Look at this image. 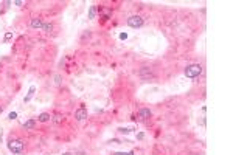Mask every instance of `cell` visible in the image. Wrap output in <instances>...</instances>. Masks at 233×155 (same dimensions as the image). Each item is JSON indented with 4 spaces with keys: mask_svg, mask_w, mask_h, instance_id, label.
I'll list each match as a JSON object with an SVG mask.
<instances>
[{
    "mask_svg": "<svg viewBox=\"0 0 233 155\" xmlns=\"http://www.w3.org/2000/svg\"><path fill=\"white\" fill-rule=\"evenodd\" d=\"M137 138H138V140H143V138H145V134H138Z\"/></svg>",
    "mask_w": 233,
    "mask_h": 155,
    "instance_id": "d6986e66",
    "label": "cell"
},
{
    "mask_svg": "<svg viewBox=\"0 0 233 155\" xmlns=\"http://www.w3.org/2000/svg\"><path fill=\"white\" fill-rule=\"evenodd\" d=\"M95 16H96V6L93 5V6H90V10H89V19H95Z\"/></svg>",
    "mask_w": 233,
    "mask_h": 155,
    "instance_id": "30bf717a",
    "label": "cell"
},
{
    "mask_svg": "<svg viewBox=\"0 0 233 155\" xmlns=\"http://www.w3.org/2000/svg\"><path fill=\"white\" fill-rule=\"evenodd\" d=\"M126 22L131 28H140V26H143V17L141 16H131Z\"/></svg>",
    "mask_w": 233,
    "mask_h": 155,
    "instance_id": "3957f363",
    "label": "cell"
},
{
    "mask_svg": "<svg viewBox=\"0 0 233 155\" xmlns=\"http://www.w3.org/2000/svg\"><path fill=\"white\" fill-rule=\"evenodd\" d=\"M62 155H71L70 152H65V154H62Z\"/></svg>",
    "mask_w": 233,
    "mask_h": 155,
    "instance_id": "ffe728a7",
    "label": "cell"
},
{
    "mask_svg": "<svg viewBox=\"0 0 233 155\" xmlns=\"http://www.w3.org/2000/svg\"><path fill=\"white\" fill-rule=\"evenodd\" d=\"M2 112H3V107H2V106H0V113H2Z\"/></svg>",
    "mask_w": 233,
    "mask_h": 155,
    "instance_id": "44dd1931",
    "label": "cell"
},
{
    "mask_svg": "<svg viewBox=\"0 0 233 155\" xmlns=\"http://www.w3.org/2000/svg\"><path fill=\"white\" fill-rule=\"evenodd\" d=\"M120 39H123V40L128 39V34H126V33H121V34H120Z\"/></svg>",
    "mask_w": 233,
    "mask_h": 155,
    "instance_id": "e0dca14e",
    "label": "cell"
},
{
    "mask_svg": "<svg viewBox=\"0 0 233 155\" xmlns=\"http://www.w3.org/2000/svg\"><path fill=\"white\" fill-rule=\"evenodd\" d=\"M112 155H134L132 150H129V152H114Z\"/></svg>",
    "mask_w": 233,
    "mask_h": 155,
    "instance_id": "5bb4252c",
    "label": "cell"
},
{
    "mask_svg": "<svg viewBox=\"0 0 233 155\" xmlns=\"http://www.w3.org/2000/svg\"><path fill=\"white\" fill-rule=\"evenodd\" d=\"M30 26L34 28V30H39V28L44 26V22H42V19H39V17H33V19L30 20Z\"/></svg>",
    "mask_w": 233,
    "mask_h": 155,
    "instance_id": "5b68a950",
    "label": "cell"
},
{
    "mask_svg": "<svg viewBox=\"0 0 233 155\" xmlns=\"http://www.w3.org/2000/svg\"><path fill=\"white\" fill-rule=\"evenodd\" d=\"M34 92H36V87H34V85H31V87H30V90H28V95H26V96H25V102H28L30 99L33 98Z\"/></svg>",
    "mask_w": 233,
    "mask_h": 155,
    "instance_id": "9c48e42d",
    "label": "cell"
},
{
    "mask_svg": "<svg viewBox=\"0 0 233 155\" xmlns=\"http://www.w3.org/2000/svg\"><path fill=\"white\" fill-rule=\"evenodd\" d=\"M16 118H17V113H16V112H11L10 115H8V120H16Z\"/></svg>",
    "mask_w": 233,
    "mask_h": 155,
    "instance_id": "9a60e30c",
    "label": "cell"
},
{
    "mask_svg": "<svg viewBox=\"0 0 233 155\" xmlns=\"http://www.w3.org/2000/svg\"><path fill=\"white\" fill-rule=\"evenodd\" d=\"M62 120H64V116H62L61 113H56V115L53 116V121L58 122V124H59V122H62Z\"/></svg>",
    "mask_w": 233,
    "mask_h": 155,
    "instance_id": "8fae6325",
    "label": "cell"
},
{
    "mask_svg": "<svg viewBox=\"0 0 233 155\" xmlns=\"http://www.w3.org/2000/svg\"><path fill=\"white\" fill-rule=\"evenodd\" d=\"M42 30L45 31V33H51V30H53V25H51V24H44Z\"/></svg>",
    "mask_w": 233,
    "mask_h": 155,
    "instance_id": "7c38bea8",
    "label": "cell"
},
{
    "mask_svg": "<svg viewBox=\"0 0 233 155\" xmlns=\"http://www.w3.org/2000/svg\"><path fill=\"white\" fill-rule=\"evenodd\" d=\"M151 116V110L149 109H140L138 110V118H141V120H146V118Z\"/></svg>",
    "mask_w": 233,
    "mask_h": 155,
    "instance_id": "8992f818",
    "label": "cell"
},
{
    "mask_svg": "<svg viewBox=\"0 0 233 155\" xmlns=\"http://www.w3.org/2000/svg\"><path fill=\"white\" fill-rule=\"evenodd\" d=\"M75 118H76V120H78V121H84V120H86V118H87V110H86V109H84V107L78 109V110L75 112Z\"/></svg>",
    "mask_w": 233,
    "mask_h": 155,
    "instance_id": "277c9868",
    "label": "cell"
},
{
    "mask_svg": "<svg viewBox=\"0 0 233 155\" xmlns=\"http://www.w3.org/2000/svg\"><path fill=\"white\" fill-rule=\"evenodd\" d=\"M8 149L11 150L12 154H22L25 149V144L22 140H10L8 141Z\"/></svg>",
    "mask_w": 233,
    "mask_h": 155,
    "instance_id": "6da1fadb",
    "label": "cell"
},
{
    "mask_svg": "<svg viewBox=\"0 0 233 155\" xmlns=\"http://www.w3.org/2000/svg\"><path fill=\"white\" fill-rule=\"evenodd\" d=\"M200 73H202V65H199V64H193V65H188L185 68V76L187 78H198Z\"/></svg>",
    "mask_w": 233,
    "mask_h": 155,
    "instance_id": "7a4b0ae2",
    "label": "cell"
},
{
    "mask_svg": "<svg viewBox=\"0 0 233 155\" xmlns=\"http://www.w3.org/2000/svg\"><path fill=\"white\" fill-rule=\"evenodd\" d=\"M14 5H16V6H20V5H24V2H20V0H17V2H14Z\"/></svg>",
    "mask_w": 233,
    "mask_h": 155,
    "instance_id": "ac0fdd59",
    "label": "cell"
},
{
    "mask_svg": "<svg viewBox=\"0 0 233 155\" xmlns=\"http://www.w3.org/2000/svg\"><path fill=\"white\" fill-rule=\"evenodd\" d=\"M12 37V33H11V31H8V33L5 34V40H10Z\"/></svg>",
    "mask_w": 233,
    "mask_h": 155,
    "instance_id": "2e32d148",
    "label": "cell"
},
{
    "mask_svg": "<svg viewBox=\"0 0 233 155\" xmlns=\"http://www.w3.org/2000/svg\"><path fill=\"white\" fill-rule=\"evenodd\" d=\"M50 120H51L50 113H41V115L37 116V121H39V122H47V121H50Z\"/></svg>",
    "mask_w": 233,
    "mask_h": 155,
    "instance_id": "ba28073f",
    "label": "cell"
},
{
    "mask_svg": "<svg viewBox=\"0 0 233 155\" xmlns=\"http://www.w3.org/2000/svg\"><path fill=\"white\" fill-rule=\"evenodd\" d=\"M118 132H120V134H129V132H132V129H128V127H120Z\"/></svg>",
    "mask_w": 233,
    "mask_h": 155,
    "instance_id": "4fadbf2b",
    "label": "cell"
},
{
    "mask_svg": "<svg viewBox=\"0 0 233 155\" xmlns=\"http://www.w3.org/2000/svg\"><path fill=\"white\" fill-rule=\"evenodd\" d=\"M34 126H36V120H33V118L24 122V127H25L26 130H31V129H34Z\"/></svg>",
    "mask_w": 233,
    "mask_h": 155,
    "instance_id": "52a82bcc",
    "label": "cell"
}]
</instances>
